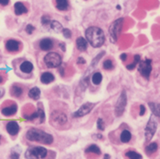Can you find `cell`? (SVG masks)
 Segmentation results:
<instances>
[{"label":"cell","instance_id":"cell-1","mask_svg":"<svg viewBox=\"0 0 160 159\" xmlns=\"http://www.w3.org/2000/svg\"><path fill=\"white\" fill-rule=\"evenodd\" d=\"M86 40L93 47L100 48L103 45L105 36L103 31L98 27H90L85 31Z\"/></svg>","mask_w":160,"mask_h":159},{"label":"cell","instance_id":"cell-2","mask_svg":"<svg viewBox=\"0 0 160 159\" xmlns=\"http://www.w3.org/2000/svg\"><path fill=\"white\" fill-rule=\"evenodd\" d=\"M26 137L29 141L38 142L44 145H50L53 142L52 135L38 129H30L29 131H28Z\"/></svg>","mask_w":160,"mask_h":159},{"label":"cell","instance_id":"cell-3","mask_svg":"<svg viewBox=\"0 0 160 159\" xmlns=\"http://www.w3.org/2000/svg\"><path fill=\"white\" fill-rule=\"evenodd\" d=\"M48 151L42 147H31L27 150L25 157L27 159H43L47 157Z\"/></svg>","mask_w":160,"mask_h":159},{"label":"cell","instance_id":"cell-4","mask_svg":"<svg viewBox=\"0 0 160 159\" xmlns=\"http://www.w3.org/2000/svg\"><path fill=\"white\" fill-rule=\"evenodd\" d=\"M62 57L56 52H49L44 58V62L49 68L60 67L62 65Z\"/></svg>","mask_w":160,"mask_h":159},{"label":"cell","instance_id":"cell-5","mask_svg":"<svg viewBox=\"0 0 160 159\" xmlns=\"http://www.w3.org/2000/svg\"><path fill=\"white\" fill-rule=\"evenodd\" d=\"M123 18H118L117 20H115L112 24L111 25L110 28H109V32H110V37H111L112 42H116L117 38L119 37V34L121 32L122 27H123Z\"/></svg>","mask_w":160,"mask_h":159},{"label":"cell","instance_id":"cell-6","mask_svg":"<svg viewBox=\"0 0 160 159\" xmlns=\"http://www.w3.org/2000/svg\"><path fill=\"white\" fill-rule=\"evenodd\" d=\"M138 71L143 77L148 79L152 72V61L147 59L145 61H140L138 63Z\"/></svg>","mask_w":160,"mask_h":159},{"label":"cell","instance_id":"cell-7","mask_svg":"<svg viewBox=\"0 0 160 159\" xmlns=\"http://www.w3.org/2000/svg\"><path fill=\"white\" fill-rule=\"evenodd\" d=\"M158 128V123L157 121L154 120V118H150L149 122H148L147 126H146V130H145V136H146V141L148 142L152 139L153 135H155L156 131Z\"/></svg>","mask_w":160,"mask_h":159},{"label":"cell","instance_id":"cell-8","mask_svg":"<svg viewBox=\"0 0 160 159\" xmlns=\"http://www.w3.org/2000/svg\"><path fill=\"white\" fill-rule=\"evenodd\" d=\"M126 93L125 92L123 91L120 97L118 99L117 102H116V105H115V115L117 117L121 116L124 112V109H125V106H126Z\"/></svg>","mask_w":160,"mask_h":159},{"label":"cell","instance_id":"cell-9","mask_svg":"<svg viewBox=\"0 0 160 159\" xmlns=\"http://www.w3.org/2000/svg\"><path fill=\"white\" fill-rule=\"evenodd\" d=\"M95 106L94 103H92V102H86L84 104H82L78 111H76L73 113L74 118H77V117H82L84 115L88 114L89 112H91V111L92 110V108Z\"/></svg>","mask_w":160,"mask_h":159},{"label":"cell","instance_id":"cell-10","mask_svg":"<svg viewBox=\"0 0 160 159\" xmlns=\"http://www.w3.org/2000/svg\"><path fill=\"white\" fill-rule=\"evenodd\" d=\"M51 118H52V120H53L54 122H58L59 124H63V123H65V122H67V117H66V115H65L63 112H59V111L54 112L51 114Z\"/></svg>","mask_w":160,"mask_h":159},{"label":"cell","instance_id":"cell-11","mask_svg":"<svg viewBox=\"0 0 160 159\" xmlns=\"http://www.w3.org/2000/svg\"><path fill=\"white\" fill-rule=\"evenodd\" d=\"M7 131L10 135H18V131H19V125L18 123L15 121L8 122L7 124Z\"/></svg>","mask_w":160,"mask_h":159},{"label":"cell","instance_id":"cell-12","mask_svg":"<svg viewBox=\"0 0 160 159\" xmlns=\"http://www.w3.org/2000/svg\"><path fill=\"white\" fill-rule=\"evenodd\" d=\"M19 41L16 39H9L6 42V49L10 52H15L19 49Z\"/></svg>","mask_w":160,"mask_h":159},{"label":"cell","instance_id":"cell-13","mask_svg":"<svg viewBox=\"0 0 160 159\" xmlns=\"http://www.w3.org/2000/svg\"><path fill=\"white\" fill-rule=\"evenodd\" d=\"M39 48L43 51H49L53 48V41L50 38H43L39 42Z\"/></svg>","mask_w":160,"mask_h":159},{"label":"cell","instance_id":"cell-14","mask_svg":"<svg viewBox=\"0 0 160 159\" xmlns=\"http://www.w3.org/2000/svg\"><path fill=\"white\" fill-rule=\"evenodd\" d=\"M17 111H18V106L16 104H12V105L4 107L1 110V112L5 116H11V115H14L17 112Z\"/></svg>","mask_w":160,"mask_h":159},{"label":"cell","instance_id":"cell-15","mask_svg":"<svg viewBox=\"0 0 160 159\" xmlns=\"http://www.w3.org/2000/svg\"><path fill=\"white\" fill-rule=\"evenodd\" d=\"M14 8H15V14L18 16H20L22 14L28 12V8L25 7V5L21 2H17L14 5Z\"/></svg>","mask_w":160,"mask_h":159},{"label":"cell","instance_id":"cell-16","mask_svg":"<svg viewBox=\"0 0 160 159\" xmlns=\"http://www.w3.org/2000/svg\"><path fill=\"white\" fill-rule=\"evenodd\" d=\"M20 71L24 73H30L33 71V64L30 61H23L20 64Z\"/></svg>","mask_w":160,"mask_h":159},{"label":"cell","instance_id":"cell-17","mask_svg":"<svg viewBox=\"0 0 160 159\" xmlns=\"http://www.w3.org/2000/svg\"><path fill=\"white\" fill-rule=\"evenodd\" d=\"M76 46H77V48H78L79 50L84 51V50H86L87 47H88V41H87L84 37H78L76 39Z\"/></svg>","mask_w":160,"mask_h":159},{"label":"cell","instance_id":"cell-18","mask_svg":"<svg viewBox=\"0 0 160 159\" xmlns=\"http://www.w3.org/2000/svg\"><path fill=\"white\" fill-rule=\"evenodd\" d=\"M55 80L54 75L50 72H44L40 76V82L44 84H49Z\"/></svg>","mask_w":160,"mask_h":159},{"label":"cell","instance_id":"cell-19","mask_svg":"<svg viewBox=\"0 0 160 159\" xmlns=\"http://www.w3.org/2000/svg\"><path fill=\"white\" fill-rule=\"evenodd\" d=\"M56 7L61 11L67 10L69 8L68 0H56Z\"/></svg>","mask_w":160,"mask_h":159},{"label":"cell","instance_id":"cell-20","mask_svg":"<svg viewBox=\"0 0 160 159\" xmlns=\"http://www.w3.org/2000/svg\"><path fill=\"white\" fill-rule=\"evenodd\" d=\"M28 96L29 98L33 99V100H38L40 97V90L38 87H34L30 89V91L28 92Z\"/></svg>","mask_w":160,"mask_h":159},{"label":"cell","instance_id":"cell-21","mask_svg":"<svg viewBox=\"0 0 160 159\" xmlns=\"http://www.w3.org/2000/svg\"><path fill=\"white\" fill-rule=\"evenodd\" d=\"M150 109L152 111V112L158 116V117H160V103H155V102H149L148 103Z\"/></svg>","mask_w":160,"mask_h":159},{"label":"cell","instance_id":"cell-22","mask_svg":"<svg viewBox=\"0 0 160 159\" xmlns=\"http://www.w3.org/2000/svg\"><path fill=\"white\" fill-rule=\"evenodd\" d=\"M120 139L123 143H128L131 140V133L128 130H123L120 135Z\"/></svg>","mask_w":160,"mask_h":159},{"label":"cell","instance_id":"cell-23","mask_svg":"<svg viewBox=\"0 0 160 159\" xmlns=\"http://www.w3.org/2000/svg\"><path fill=\"white\" fill-rule=\"evenodd\" d=\"M50 27L54 30V31H56V32H62V29H63V27H62V24L60 23V22H58V21H56V20H52L51 22H50Z\"/></svg>","mask_w":160,"mask_h":159},{"label":"cell","instance_id":"cell-24","mask_svg":"<svg viewBox=\"0 0 160 159\" xmlns=\"http://www.w3.org/2000/svg\"><path fill=\"white\" fill-rule=\"evenodd\" d=\"M11 93L15 97H20L23 93V89L19 86H13L12 89H11Z\"/></svg>","mask_w":160,"mask_h":159},{"label":"cell","instance_id":"cell-25","mask_svg":"<svg viewBox=\"0 0 160 159\" xmlns=\"http://www.w3.org/2000/svg\"><path fill=\"white\" fill-rule=\"evenodd\" d=\"M102 76L100 72H95L92 77V82L95 85H99L102 82Z\"/></svg>","mask_w":160,"mask_h":159},{"label":"cell","instance_id":"cell-26","mask_svg":"<svg viewBox=\"0 0 160 159\" xmlns=\"http://www.w3.org/2000/svg\"><path fill=\"white\" fill-rule=\"evenodd\" d=\"M86 153H92V154H95V155H101V150L97 146L95 145H92L87 148L85 150Z\"/></svg>","mask_w":160,"mask_h":159},{"label":"cell","instance_id":"cell-27","mask_svg":"<svg viewBox=\"0 0 160 159\" xmlns=\"http://www.w3.org/2000/svg\"><path fill=\"white\" fill-rule=\"evenodd\" d=\"M125 156L129 159H142V156L135 151H128L126 152Z\"/></svg>","mask_w":160,"mask_h":159},{"label":"cell","instance_id":"cell-28","mask_svg":"<svg viewBox=\"0 0 160 159\" xmlns=\"http://www.w3.org/2000/svg\"><path fill=\"white\" fill-rule=\"evenodd\" d=\"M158 150V144L157 143H151L150 145H148L147 148H146V151L148 154H153L155 153L156 151Z\"/></svg>","mask_w":160,"mask_h":159},{"label":"cell","instance_id":"cell-29","mask_svg":"<svg viewBox=\"0 0 160 159\" xmlns=\"http://www.w3.org/2000/svg\"><path fill=\"white\" fill-rule=\"evenodd\" d=\"M139 62H140V56H139V55H136V56H135V61H134V62L131 63V64H128V65L126 66V68H127L128 70H133V69L136 68V65H138Z\"/></svg>","mask_w":160,"mask_h":159},{"label":"cell","instance_id":"cell-30","mask_svg":"<svg viewBox=\"0 0 160 159\" xmlns=\"http://www.w3.org/2000/svg\"><path fill=\"white\" fill-rule=\"evenodd\" d=\"M113 68V63L111 60H106L103 62V69L104 70H107V71H110Z\"/></svg>","mask_w":160,"mask_h":159},{"label":"cell","instance_id":"cell-31","mask_svg":"<svg viewBox=\"0 0 160 159\" xmlns=\"http://www.w3.org/2000/svg\"><path fill=\"white\" fill-rule=\"evenodd\" d=\"M104 54H105V53H104V51H102V52H101L100 54H98V55H97V56L95 57V59H94L93 61H92V68L96 66V64L98 63V61L101 60V58H102V56H103Z\"/></svg>","mask_w":160,"mask_h":159},{"label":"cell","instance_id":"cell-32","mask_svg":"<svg viewBox=\"0 0 160 159\" xmlns=\"http://www.w3.org/2000/svg\"><path fill=\"white\" fill-rule=\"evenodd\" d=\"M38 118H39V122H43L45 120V113H44V111L41 108H38Z\"/></svg>","mask_w":160,"mask_h":159},{"label":"cell","instance_id":"cell-33","mask_svg":"<svg viewBox=\"0 0 160 159\" xmlns=\"http://www.w3.org/2000/svg\"><path fill=\"white\" fill-rule=\"evenodd\" d=\"M50 17L49 16H43L41 17V23L44 25V26H48V25H50Z\"/></svg>","mask_w":160,"mask_h":159},{"label":"cell","instance_id":"cell-34","mask_svg":"<svg viewBox=\"0 0 160 159\" xmlns=\"http://www.w3.org/2000/svg\"><path fill=\"white\" fill-rule=\"evenodd\" d=\"M97 128L100 131H103L104 130V122L102 121V119H101V118H99L98 120H97Z\"/></svg>","mask_w":160,"mask_h":159},{"label":"cell","instance_id":"cell-35","mask_svg":"<svg viewBox=\"0 0 160 159\" xmlns=\"http://www.w3.org/2000/svg\"><path fill=\"white\" fill-rule=\"evenodd\" d=\"M62 32V34H63V36L66 38H70V37H72V32H71V30L69 28H63Z\"/></svg>","mask_w":160,"mask_h":159},{"label":"cell","instance_id":"cell-36","mask_svg":"<svg viewBox=\"0 0 160 159\" xmlns=\"http://www.w3.org/2000/svg\"><path fill=\"white\" fill-rule=\"evenodd\" d=\"M35 30V27L32 26V25H27V27H26V32L28 33V34H32L33 33V31Z\"/></svg>","mask_w":160,"mask_h":159},{"label":"cell","instance_id":"cell-37","mask_svg":"<svg viewBox=\"0 0 160 159\" xmlns=\"http://www.w3.org/2000/svg\"><path fill=\"white\" fill-rule=\"evenodd\" d=\"M10 159H19V154L17 152H12L10 155Z\"/></svg>","mask_w":160,"mask_h":159},{"label":"cell","instance_id":"cell-38","mask_svg":"<svg viewBox=\"0 0 160 159\" xmlns=\"http://www.w3.org/2000/svg\"><path fill=\"white\" fill-rule=\"evenodd\" d=\"M146 112V108L144 105H140V115H144Z\"/></svg>","mask_w":160,"mask_h":159},{"label":"cell","instance_id":"cell-39","mask_svg":"<svg viewBox=\"0 0 160 159\" xmlns=\"http://www.w3.org/2000/svg\"><path fill=\"white\" fill-rule=\"evenodd\" d=\"M8 3H9V0H0V5L2 6H7L8 5Z\"/></svg>","mask_w":160,"mask_h":159},{"label":"cell","instance_id":"cell-40","mask_svg":"<svg viewBox=\"0 0 160 159\" xmlns=\"http://www.w3.org/2000/svg\"><path fill=\"white\" fill-rule=\"evenodd\" d=\"M77 63H78V64H85V61H84L82 57H80V58H78Z\"/></svg>","mask_w":160,"mask_h":159},{"label":"cell","instance_id":"cell-41","mask_svg":"<svg viewBox=\"0 0 160 159\" xmlns=\"http://www.w3.org/2000/svg\"><path fill=\"white\" fill-rule=\"evenodd\" d=\"M120 58H121V60H122V61H125V60H126V58H127V55H126L125 53H123V54L120 56Z\"/></svg>","mask_w":160,"mask_h":159},{"label":"cell","instance_id":"cell-42","mask_svg":"<svg viewBox=\"0 0 160 159\" xmlns=\"http://www.w3.org/2000/svg\"><path fill=\"white\" fill-rule=\"evenodd\" d=\"M60 47H61V49H62L63 51H65V50H66V48H65V45H64V44L61 43V44H60Z\"/></svg>","mask_w":160,"mask_h":159},{"label":"cell","instance_id":"cell-43","mask_svg":"<svg viewBox=\"0 0 160 159\" xmlns=\"http://www.w3.org/2000/svg\"><path fill=\"white\" fill-rule=\"evenodd\" d=\"M103 159H110V156H109V155H105Z\"/></svg>","mask_w":160,"mask_h":159},{"label":"cell","instance_id":"cell-44","mask_svg":"<svg viewBox=\"0 0 160 159\" xmlns=\"http://www.w3.org/2000/svg\"><path fill=\"white\" fill-rule=\"evenodd\" d=\"M3 82V78H2V76H0V83Z\"/></svg>","mask_w":160,"mask_h":159},{"label":"cell","instance_id":"cell-45","mask_svg":"<svg viewBox=\"0 0 160 159\" xmlns=\"http://www.w3.org/2000/svg\"><path fill=\"white\" fill-rule=\"evenodd\" d=\"M1 140H2V136L0 135V142H1Z\"/></svg>","mask_w":160,"mask_h":159}]
</instances>
